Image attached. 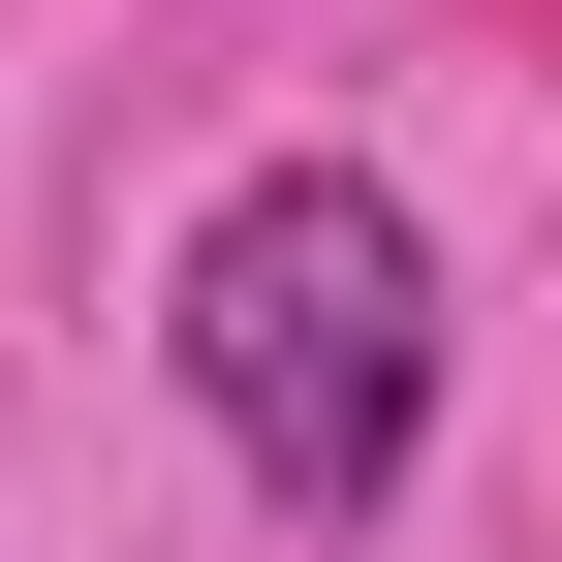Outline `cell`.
Returning a JSON list of instances; mask_svg holds the SVG:
<instances>
[{"instance_id":"1","label":"cell","mask_w":562,"mask_h":562,"mask_svg":"<svg viewBox=\"0 0 562 562\" xmlns=\"http://www.w3.org/2000/svg\"><path fill=\"white\" fill-rule=\"evenodd\" d=\"M157 344H188V406H220V469L281 531H375L406 438H438V250H406L375 157H250L220 220H188Z\"/></svg>"}]
</instances>
